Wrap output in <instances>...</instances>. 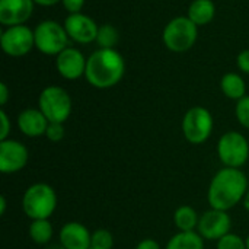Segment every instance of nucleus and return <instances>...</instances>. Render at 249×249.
Returning a JSON list of instances; mask_svg holds the SVG:
<instances>
[{"label":"nucleus","mask_w":249,"mask_h":249,"mask_svg":"<svg viewBox=\"0 0 249 249\" xmlns=\"http://www.w3.org/2000/svg\"><path fill=\"white\" fill-rule=\"evenodd\" d=\"M92 248L112 249L114 248V236L107 229H96L92 233Z\"/></svg>","instance_id":"nucleus-23"},{"label":"nucleus","mask_w":249,"mask_h":249,"mask_svg":"<svg viewBox=\"0 0 249 249\" xmlns=\"http://www.w3.org/2000/svg\"><path fill=\"white\" fill-rule=\"evenodd\" d=\"M200 216L191 206H179L174 213V223L179 232H196Z\"/></svg>","instance_id":"nucleus-19"},{"label":"nucleus","mask_w":249,"mask_h":249,"mask_svg":"<svg viewBox=\"0 0 249 249\" xmlns=\"http://www.w3.org/2000/svg\"><path fill=\"white\" fill-rule=\"evenodd\" d=\"M28 233H29V238L32 239V242H35L38 245H47L53 239L54 229L48 219H39V220L31 222Z\"/></svg>","instance_id":"nucleus-21"},{"label":"nucleus","mask_w":249,"mask_h":249,"mask_svg":"<svg viewBox=\"0 0 249 249\" xmlns=\"http://www.w3.org/2000/svg\"><path fill=\"white\" fill-rule=\"evenodd\" d=\"M213 115L204 107L190 108L181 123L182 134L191 144H203L209 140L213 133Z\"/></svg>","instance_id":"nucleus-7"},{"label":"nucleus","mask_w":249,"mask_h":249,"mask_svg":"<svg viewBox=\"0 0 249 249\" xmlns=\"http://www.w3.org/2000/svg\"><path fill=\"white\" fill-rule=\"evenodd\" d=\"M9 101V89H7V85L4 82L0 83V105L4 107Z\"/></svg>","instance_id":"nucleus-31"},{"label":"nucleus","mask_w":249,"mask_h":249,"mask_svg":"<svg viewBox=\"0 0 249 249\" xmlns=\"http://www.w3.org/2000/svg\"><path fill=\"white\" fill-rule=\"evenodd\" d=\"M198 38V26L188 16L171 19L162 32L165 47L172 53H185L194 47Z\"/></svg>","instance_id":"nucleus-4"},{"label":"nucleus","mask_w":249,"mask_h":249,"mask_svg":"<svg viewBox=\"0 0 249 249\" xmlns=\"http://www.w3.org/2000/svg\"><path fill=\"white\" fill-rule=\"evenodd\" d=\"M216 249H247V242L236 233H228L217 241Z\"/></svg>","instance_id":"nucleus-24"},{"label":"nucleus","mask_w":249,"mask_h":249,"mask_svg":"<svg viewBox=\"0 0 249 249\" xmlns=\"http://www.w3.org/2000/svg\"><path fill=\"white\" fill-rule=\"evenodd\" d=\"M242 204H244V209L249 212V190L248 193H247V196H245V198H244V201H242Z\"/></svg>","instance_id":"nucleus-34"},{"label":"nucleus","mask_w":249,"mask_h":249,"mask_svg":"<svg viewBox=\"0 0 249 249\" xmlns=\"http://www.w3.org/2000/svg\"><path fill=\"white\" fill-rule=\"evenodd\" d=\"M18 128L19 131L31 139L35 137H41L45 136L47 127L50 124V121L47 120V117L41 112V109H35V108H26L22 112H19L18 115Z\"/></svg>","instance_id":"nucleus-16"},{"label":"nucleus","mask_w":249,"mask_h":249,"mask_svg":"<svg viewBox=\"0 0 249 249\" xmlns=\"http://www.w3.org/2000/svg\"><path fill=\"white\" fill-rule=\"evenodd\" d=\"M38 108L50 123L64 124L71 114V98L61 86H47L41 90L38 98Z\"/></svg>","instance_id":"nucleus-5"},{"label":"nucleus","mask_w":249,"mask_h":249,"mask_svg":"<svg viewBox=\"0 0 249 249\" xmlns=\"http://www.w3.org/2000/svg\"><path fill=\"white\" fill-rule=\"evenodd\" d=\"M29 159L26 146L18 140L6 139L0 142V172L12 175L22 171Z\"/></svg>","instance_id":"nucleus-11"},{"label":"nucleus","mask_w":249,"mask_h":249,"mask_svg":"<svg viewBox=\"0 0 249 249\" xmlns=\"http://www.w3.org/2000/svg\"><path fill=\"white\" fill-rule=\"evenodd\" d=\"M64 28L70 39L79 44H90L96 41L99 25L90 16L79 12L70 13L64 19Z\"/></svg>","instance_id":"nucleus-12"},{"label":"nucleus","mask_w":249,"mask_h":249,"mask_svg":"<svg viewBox=\"0 0 249 249\" xmlns=\"http://www.w3.org/2000/svg\"><path fill=\"white\" fill-rule=\"evenodd\" d=\"M60 245L66 249H89L92 247V233L79 222L64 223L58 233Z\"/></svg>","instance_id":"nucleus-15"},{"label":"nucleus","mask_w":249,"mask_h":249,"mask_svg":"<svg viewBox=\"0 0 249 249\" xmlns=\"http://www.w3.org/2000/svg\"><path fill=\"white\" fill-rule=\"evenodd\" d=\"M136 249H162V248H160V245H159V242H158V241H155V239H152V238H146V239H143V241H140V242L137 244Z\"/></svg>","instance_id":"nucleus-30"},{"label":"nucleus","mask_w":249,"mask_h":249,"mask_svg":"<svg viewBox=\"0 0 249 249\" xmlns=\"http://www.w3.org/2000/svg\"><path fill=\"white\" fill-rule=\"evenodd\" d=\"M57 193L45 182H36L26 188L22 197L23 213L31 220L50 219L57 209Z\"/></svg>","instance_id":"nucleus-3"},{"label":"nucleus","mask_w":249,"mask_h":249,"mask_svg":"<svg viewBox=\"0 0 249 249\" xmlns=\"http://www.w3.org/2000/svg\"><path fill=\"white\" fill-rule=\"evenodd\" d=\"M216 15V6L212 0H193L188 7V18L200 28L209 25Z\"/></svg>","instance_id":"nucleus-17"},{"label":"nucleus","mask_w":249,"mask_h":249,"mask_svg":"<svg viewBox=\"0 0 249 249\" xmlns=\"http://www.w3.org/2000/svg\"><path fill=\"white\" fill-rule=\"evenodd\" d=\"M124 73V57L115 48H98L88 58L85 77L96 89H109L121 82Z\"/></svg>","instance_id":"nucleus-2"},{"label":"nucleus","mask_w":249,"mask_h":249,"mask_svg":"<svg viewBox=\"0 0 249 249\" xmlns=\"http://www.w3.org/2000/svg\"><path fill=\"white\" fill-rule=\"evenodd\" d=\"M63 7L70 13H79L82 12L83 6H85V0H61Z\"/></svg>","instance_id":"nucleus-28"},{"label":"nucleus","mask_w":249,"mask_h":249,"mask_svg":"<svg viewBox=\"0 0 249 249\" xmlns=\"http://www.w3.org/2000/svg\"><path fill=\"white\" fill-rule=\"evenodd\" d=\"M118 39H120V35H118L117 28L112 26L111 23H104L98 29L95 42L98 44L99 48H115Z\"/></svg>","instance_id":"nucleus-22"},{"label":"nucleus","mask_w":249,"mask_h":249,"mask_svg":"<svg viewBox=\"0 0 249 249\" xmlns=\"http://www.w3.org/2000/svg\"><path fill=\"white\" fill-rule=\"evenodd\" d=\"M220 89L226 98L233 99L236 102L242 99L244 96H247V85H245L244 77L233 71H229L222 77Z\"/></svg>","instance_id":"nucleus-18"},{"label":"nucleus","mask_w":249,"mask_h":249,"mask_svg":"<svg viewBox=\"0 0 249 249\" xmlns=\"http://www.w3.org/2000/svg\"><path fill=\"white\" fill-rule=\"evenodd\" d=\"M88 58L80 50L74 47H67L58 55H55V69L58 74L67 80H77L85 76Z\"/></svg>","instance_id":"nucleus-13"},{"label":"nucleus","mask_w":249,"mask_h":249,"mask_svg":"<svg viewBox=\"0 0 249 249\" xmlns=\"http://www.w3.org/2000/svg\"><path fill=\"white\" fill-rule=\"evenodd\" d=\"M235 114H236L239 124L242 127H245L247 130H249V95L244 96L242 99H239L236 102Z\"/></svg>","instance_id":"nucleus-25"},{"label":"nucleus","mask_w":249,"mask_h":249,"mask_svg":"<svg viewBox=\"0 0 249 249\" xmlns=\"http://www.w3.org/2000/svg\"><path fill=\"white\" fill-rule=\"evenodd\" d=\"M245 242H247V249H249V235L247 236V239H245Z\"/></svg>","instance_id":"nucleus-36"},{"label":"nucleus","mask_w":249,"mask_h":249,"mask_svg":"<svg viewBox=\"0 0 249 249\" xmlns=\"http://www.w3.org/2000/svg\"><path fill=\"white\" fill-rule=\"evenodd\" d=\"M34 0H0V22L4 26L25 25L34 12Z\"/></svg>","instance_id":"nucleus-14"},{"label":"nucleus","mask_w":249,"mask_h":249,"mask_svg":"<svg viewBox=\"0 0 249 249\" xmlns=\"http://www.w3.org/2000/svg\"><path fill=\"white\" fill-rule=\"evenodd\" d=\"M48 249H66L64 247H61V245H54V247H51V248Z\"/></svg>","instance_id":"nucleus-35"},{"label":"nucleus","mask_w":249,"mask_h":249,"mask_svg":"<svg viewBox=\"0 0 249 249\" xmlns=\"http://www.w3.org/2000/svg\"><path fill=\"white\" fill-rule=\"evenodd\" d=\"M35 48L47 55H58L69 47V35L64 25L53 19L41 20L35 29Z\"/></svg>","instance_id":"nucleus-6"},{"label":"nucleus","mask_w":249,"mask_h":249,"mask_svg":"<svg viewBox=\"0 0 249 249\" xmlns=\"http://www.w3.org/2000/svg\"><path fill=\"white\" fill-rule=\"evenodd\" d=\"M0 121H1V130H0V142H1V140H6L9 137V133L12 130L10 120H9L4 109H0Z\"/></svg>","instance_id":"nucleus-27"},{"label":"nucleus","mask_w":249,"mask_h":249,"mask_svg":"<svg viewBox=\"0 0 249 249\" xmlns=\"http://www.w3.org/2000/svg\"><path fill=\"white\" fill-rule=\"evenodd\" d=\"M248 190V178L241 169L223 168L210 181L207 201L212 209L229 212L244 201Z\"/></svg>","instance_id":"nucleus-1"},{"label":"nucleus","mask_w":249,"mask_h":249,"mask_svg":"<svg viewBox=\"0 0 249 249\" xmlns=\"http://www.w3.org/2000/svg\"><path fill=\"white\" fill-rule=\"evenodd\" d=\"M236 64L239 67L241 71L249 74V48L248 50H244L238 54V58H236Z\"/></svg>","instance_id":"nucleus-29"},{"label":"nucleus","mask_w":249,"mask_h":249,"mask_svg":"<svg viewBox=\"0 0 249 249\" xmlns=\"http://www.w3.org/2000/svg\"><path fill=\"white\" fill-rule=\"evenodd\" d=\"M165 249H204V239L198 232H178L168 241Z\"/></svg>","instance_id":"nucleus-20"},{"label":"nucleus","mask_w":249,"mask_h":249,"mask_svg":"<svg viewBox=\"0 0 249 249\" xmlns=\"http://www.w3.org/2000/svg\"><path fill=\"white\" fill-rule=\"evenodd\" d=\"M1 50L10 57H23L35 47V34L26 25L9 26L0 36Z\"/></svg>","instance_id":"nucleus-9"},{"label":"nucleus","mask_w":249,"mask_h":249,"mask_svg":"<svg viewBox=\"0 0 249 249\" xmlns=\"http://www.w3.org/2000/svg\"><path fill=\"white\" fill-rule=\"evenodd\" d=\"M231 226H232V219L228 212L210 207V210L204 212L200 216L197 232L201 235L203 239L217 242L220 238H223L231 232Z\"/></svg>","instance_id":"nucleus-10"},{"label":"nucleus","mask_w":249,"mask_h":249,"mask_svg":"<svg viewBox=\"0 0 249 249\" xmlns=\"http://www.w3.org/2000/svg\"><path fill=\"white\" fill-rule=\"evenodd\" d=\"M61 0H34L35 4H39V6H54L57 3H60Z\"/></svg>","instance_id":"nucleus-32"},{"label":"nucleus","mask_w":249,"mask_h":249,"mask_svg":"<svg viewBox=\"0 0 249 249\" xmlns=\"http://www.w3.org/2000/svg\"><path fill=\"white\" fill-rule=\"evenodd\" d=\"M6 206H7L6 197H4V196H1V197H0V214H1V216L6 213Z\"/></svg>","instance_id":"nucleus-33"},{"label":"nucleus","mask_w":249,"mask_h":249,"mask_svg":"<svg viewBox=\"0 0 249 249\" xmlns=\"http://www.w3.org/2000/svg\"><path fill=\"white\" fill-rule=\"evenodd\" d=\"M64 134H66V130L61 123H50L45 131V137L53 143L61 142L64 139Z\"/></svg>","instance_id":"nucleus-26"},{"label":"nucleus","mask_w":249,"mask_h":249,"mask_svg":"<svg viewBox=\"0 0 249 249\" xmlns=\"http://www.w3.org/2000/svg\"><path fill=\"white\" fill-rule=\"evenodd\" d=\"M89 249H96V248H92V247H90V248H89Z\"/></svg>","instance_id":"nucleus-37"},{"label":"nucleus","mask_w":249,"mask_h":249,"mask_svg":"<svg viewBox=\"0 0 249 249\" xmlns=\"http://www.w3.org/2000/svg\"><path fill=\"white\" fill-rule=\"evenodd\" d=\"M219 160L226 168L241 169L249 159V143L239 131H228L217 142Z\"/></svg>","instance_id":"nucleus-8"}]
</instances>
